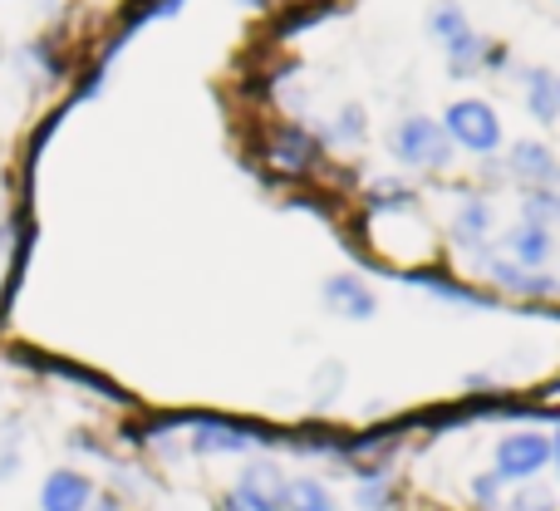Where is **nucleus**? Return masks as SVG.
I'll return each mask as SVG.
<instances>
[{
    "label": "nucleus",
    "instance_id": "obj_1",
    "mask_svg": "<svg viewBox=\"0 0 560 511\" xmlns=\"http://www.w3.org/2000/svg\"><path fill=\"white\" fill-rule=\"evenodd\" d=\"M388 148H394V158L404 167H418V173H438V167H447V158H453V143H447L443 124L438 118H404V124L388 133Z\"/></svg>",
    "mask_w": 560,
    "mask_h": 511
},
{
    "label": "nucleus",
    "instance_id": "obj_2",
    "mask_svg": "<svg viewBox=\"0 0 560 511\" xmlns=\"http://www.w3.org/2000/svg\"><path fill=\"white\" fill-rule=\"evenodd\" d=\"M443 133H447V143L467 148V153H497L502 148V118L482 98H457L443 114Z\"/></svg>",
    "mask_w": 560,
    "mask_h": 511
},
{
    "label": "nucleus",
    "instance_id": "obj_3",
    "mask_svg": "<svg viewBox=\"0 0 560 511\" xmlns=\"http://www.w3.org/2000/svg\"><path fill=\"white\" fill-rule=\"evenodd\" d=\"M285 483H290V477H280L276 463H252L242 477H236L232 492H226L222 511H280Z\"/></svg>",
    "mask_w": 560,
    "mask_h": 511
},
{
    "label": "nucleus",
    "instance_id": "obj_4",
    "mask_svg": "<svg viewBox=\"0 0 560 511\" xmlns=\"http://www.w3.org/2000/svg\"><path fill=\"white\" fill-rule=\"evenodd\" d=\"M551 463V438L546 433H512L497 443V477L502 483H532Z\"/></svg>",
    "mask_w": 560,
    "mask_h": 511
},
{
    "label": "nucleus",
    "instance_id": "obj_5",
    "mask_svg": "<svg viewBox=\"0 0 560 511\" xmlns=\"http://www.w3.org/2000/svg\"><path fill=\"white\" fill-rule=\"evenodd\" d=\"M94 483H89L79 467H55V473L39 483V511H89L94 507Z\"/></svg>",
    "mask_w": 560,
    "mask_h": 511
},
{
    "label": "nucleus",
    "instance_id": "obj_6",
    "mask_svg": "<svg viewBox=\"0 0 560 511\" xmlns=\"http://www.w3.org/2000/svg\"><path fill=\"white\" fill-rule=\"evenodd\" d=\"M512 177L532 183L536 193H551V187H560V158L541 138H522V143L512 148Z\"/></svg>",
    "mask_w": 560,
    "mask_h": 511
},
{
    "label": "nucleus",
    "instance_id": "obj_7",
    "mask_svg": "<svg viewBox=\"0 0 560 511\" xmlns=\"http://www.w3.org/2000/svg\"><path fill=\"white\" fill-rule=\"evenodd\" d=\"M325 305L345 320H369L378 310V300L359 276H329L325 280Z\"/></svg>",
    "mask_w": 560,
    "mask_h": 511
},
{
    "label": "nucleus",
    "instance_id": "obj_8",
    "mask_svg": "<svg viewBox=\"0 0 560 511\" xmlns=\"http://www.w3.org/2000/svg\"><path fill=\"white\" fill-rule=\"evenodd\" d=\"M261 443L256 428H236V423H197L192 428V453H252Z\"/></svg>",
    "mask_w": 560,
    "mask_h": 511
},
{
    "label": "nucleus",
    "instance_id": "obj_9",
    "mask_svg": "<svg viewBox=\"0 0 560 511\" xmlns=\"http://www.w3.org/2000/svg\"><path fill=\"white\" fill-rule=\"evenodd\" d=\"M271 163L280 173H305L315 163V138L305 128H276L271 133Z\"/></svg>",
    "mask_w": 560,
    "mask_h": 511
},
{
    "label": "nucleus",
    "instance_id": "obj_10",
    "mask_svg": "<svg viewBox=\"0 0 560 511\" xmlns=\"http://www.w3.org/2000/svg\"><path fill=\"white\" fill-rule=\"evenodd\" d=\"M506 252H512L516 266L541 270L546 260H551V232H546V227H536V222H522V227H512V232H506Z\"/></svg>",
    "mask_w": 560,
    "mask_h": 511
},
{
    "label": "nucleus",
    "instance_id": "obj_11",
    "mask_svg": "<svg viewBox=\"0 0 560 511\" xmlns=\"http://www.w3.org/2000/svg\"><path fill=\"white\" fill-rule=\"evenodd\" d=\"M487 55H492V49H487V39L467 25L463 35L447 39V74H453V79H472L477 69L487 65Z\"/></svg>",
    "mask_w": 560,
    "mask_h": 511
},
{
    "label": "nucleus",
    "instance_id": "obj_12",
    "mask_svg": "<svg viewBox=\"0 0 560 511\" xmlns=\"http://www.w3.org/2000/svg\"><path fill=\"white\" fill-rule=\"evenodd\" d=\"M526 108H532V118H541V124H556L560 118V74L532 69V74H526Z\"/></svg>",
    "mask_w": 560,
    "mask_h": 511
},
{
    "label": "nucleus",
    "instance_id": "obj_13",
    "mask_svg": "<svg viewBox=\"0 0 560 511\" xmlns=\"http://www.w3.org/2000/svg\"><path fill=\"white\" fill-rule=\"evenodd\" d=\"M482 270L492 280H502V286L522 290V295H551V290H556L551 276H541V270H526V266H516V260H487Z\"/></svg>",
    "mask_w": 560,
    "mask_h": 511
},
{
    "label": "nucleus",
    "instance_id": "obj_14",
    "mask_svg": "<svg viewBox=\"0 0 560 511\" xmlns=\"http://www.w3.org/2000/svg\"><path fill=\"white\" fill-rule=\"evenodd\" d=\"M280 511H339V507H335V497H329L319 483H310V477H295V483H285Z\"/></svg>",
    "mask_w": 560,
    "mask_h": 511
},
{
    "label": "nucleus",
    "instance_id": "obj_15",
    "mask_svg": "<svg viewBox=\"0 0 560 511\" xmlns=\"http://www.w3.org/2000/svg\"><path fill=\"white\" fill-rule=\"evenodd\" d=\"M482 232H492V202H487V197H467V202L457 207V217H453V236L477 242Z\"/></svg>",
    "mask_w": 560,
    "mask_h": 511
},
{
    "label": "nucleus",
    "instance_id": "obj_16",
    "mask_svg": "<svg viewBox=\"0 0 560 511\" xmlns=\"http://www.w3.org/2000/svg\"><path fill=\"white\" fill-rule=\"evenodd\" d=\"M467 30V15H463V5L457 0H438L433 10H428V35H438L447 45L453 35H463Z\"/></svg>",
    "mask_w": 560,
    "mask_h": 511
},
{
    "label": "nucleus",
    "instance_id": "obj_17",
    "mask_svg": "<svg viewBox=\"0 0 560 511\" xmlns=\"http://www.w3.org/2000/svg\"><path fill=\"white\" fill-rule=\"evenodd\" d=\"M408 280H418V286L438 290V300H457V305H482V300H477L467 286H457V280H438V276H408Z\"/></svg>",
    "mask_w": 560,
    "mask_h": 511
},
{
    "label": "nucleus",
    "instance_id": "obj_18",
    "mask_svg": "<svg viewBox=\"0 0 560 511\" xmlns=\"http://www.w3.org/2000/svg\"><path fill=\"white\" fill-rule=\"evenodd\" d=\"M512 511H556V497L546 492V487H532V483H526L522 492L512 497Z\"/></svg>",
    "mask_w": 560,
    "mask_h": 511
},
{
    "label": "nucleus",
    "instance_id": "obj_19",
    "mask_svg": "<svg viewBox=\"0 0 560 511\" xmlns=\"http://www.w3.org/2000/svg\"><path fill=\"white\" fill-rule=\"evenodd\" d=\"M472 502L477 507H502V477H497V473L472 477Z\"/></svg>",
    "mask_w": 560,
    "mask_h": 511
},
{
    "label": "nucleus",
    "instance_id": "obj_20",
    "mask_svg": "<svg viewBox=\"0 0 560 511\" xmlns=\"http://www.w3.org/2000/svg\"><path fill=\"white\" fill-rule=\"evenodd\" d=\"M15 473H20V433H5L0 438V483H10Z\"/></svg>",
    "mask_w": 560,
    "mask_h": 511
},
{
    "label": "nucleus",
    "instance_id": "obj_21",
    "mask_svg": "<svg viewBox=\"0 0 560 511\" xmlns=\"http://www.w3.org/2000/svg\"><path fill=\"white\" fill-rule=\"evenodd\" d=\"M359 507H378V511H384L388 507V487L384 483H364V487H359Z\"/></svg>",
    "mask_w": 560,
    "mask_h": 511
},
{
    "label": "nucleus",
    "instance_id": "obj_22",
    "mask_svg": "<svg viewBox=\"0 0 560 511\" xmlns=\"http://www.w3.org/2000/svg\"><path fill=\"white\" fill-rule=\"evenodd\" d=\"M89 511H124V507H118V497H94V507Z\"/></svg>",
    "mask_w": 560,
    "mask_h": 511
},
{
    "label": "nucleus",
    "instance_id": "obj_23",
    "mask_svg": "<svg viewBox=\"0 0 560 511\" xmlns=\"http://www.w3.org/2000/svg\"><path fill=\"white\" fill-rule=\"evenodd\" d=\"M551 463L560 467V428H556V438H551Z\"/></svg>",
    "mask_w": 560,
    "mask_h": 511
},
{
    "label": "nucleus",
    "instance_id": "obj_24",
    "mask_svg": "<svg viewBox=\"0 0 560 511\" xmlns=\"http://www.w3.org/2000/svg\"><path fill=\"white\" fill-rule=\"evenodd\" d=\"M0 236H5V197H0Z\"/></svg>",
    "mask_w": 560,
    "mask_h": 511
},
{
    "label": "nucleus",
    "instance_id": "obj_25",
    "mask_svg": "<svg viewBox=\"0 0 560 511\" xmlns=\"http://www.w3.org/2000/svg\"><path fill=\"white\" fill-rule=\"evenodd\" d=\"M5 252H10V242H5V236H0V266H5Z\"/></svg>",
    "mask_w": 560,
    "mask_h": 511
}]
</instances>
